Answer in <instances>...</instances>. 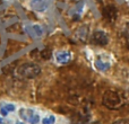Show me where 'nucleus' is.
Returning <instances> with one entry per match:
<instances>
[{"mask_svg": "<svg viewBox=\"0 0 129 124\" xmlns=\"http://www.w3.org/2000/svg\"><path fill=\"white\" fill-rule=\"evenodd\" d=\"M89 124H100L99 122H92V123H89Z\"/></svg>", "mask_w": 129, "mask_h": 124, "instance_id": "f3484780", "label": "nucleus"}, {"mask_svg": "<svg viewBox=\"0 0 129 124\" xmlns=\"http://www.w3.org/2000/svg\"><path fill=\"white\" fill-rule=\"evenodd\" d=\"M16 124H24V123H22V122H17Z\"/></svg>", "mask_w": 129, "mask_h": 124, "instance_id": "6ab92c4d", "label": "nucleus"}, {"mask_svg": "<svg viewBox=\"0 0 129 124\" xmlns=\"http://www.w3.org/2000/svg\"><path fill=\"white\" fill-rule=\"evenodd\" d=\"M102 104L109 109H118L122 104V100L117 91L109 89L103 94Z\"/></svg>", "mask_w": 129, "mask_h": 124, "instance_id": "f257e3e1", "label": "nucleus"}, {"mask_svg": "<svg viewBox=\"0 0 129 124\" xmlns=\"http://www.w3.org/2000/svg\"><path fill=\"white\" fill-rule=\"evenodd\" d=\"M31 7L36 11H44L49 7V0H32Z\"/></svg>", "mask_w": 129, "mask_h": 124, "instance_id": "0eeeda50", "label": "nucleus"}, {"mask_svg": "<svg viewBox=\"0 0 129 124\" xmlns=\"http://www.w3.org/2000/svg\"><path fill=\"white\" fill-rule=\"evenodd\" d=\"M19 116L23 118L24 121H27L31 124H38L40 121V116L38 113L33 111L31 108H20L19 109Z\"/></svg>", "mask_w": 129, "mask_h": 124, "instance_id": "7ed1b4c3", "label": "nucleus"}, {"mask_svg": "<svg viewBox=\"0 0 129 124\" xmlns=\"http://www.w3.org/2000/svg\"><path fill=\"white\" fill-rule=\"evenodd\" d=\"M110 66H111V63H110V62H105V61L101 60V59H98V60L95 61L96 69H99L100 71H107L108 69L110 68Z\"/></svg>", "mask_w": 129, "mask_h": 124, "instance_id": "1a4fd4ad", "label": "nucleus"}, {"mask_svg": "<svg viewBox=\"0 0 129 124\" xmlns=\"http://www.w3.org/2000/svg\"><path fill=\"white\" fill-rule=\"evenodd\" d=\"M1 107H2V108H5V109H6V111L8 112V113H9V112H13V111H15V106H14L13 104H5V105H2Z\"/></svg>", "mask_w": 129, "mask_h": 124, "instance_id": "f8f14e48", "label": "nucleus"}, {"mask_svg": "<svg viewBox=\"0 0 129 124\" xmlns=\"http://www.w3.org/2000/svg\"><path fill=\"white\" fill-rule=\"evenodd\" d=\"M18 75L24 78H35L40 75L41 68L35 63H25L20 66L17 70Z\"/></svg>", "mask_w": 129, "mask_h": 124, "instance_id": "f03ea898", "label": "nucleus"}, {"mask_svg": "<svg viewBox=\"0 0 129 124\" xmlns=\"http://www.w3.org/2000/svg\"><path fill=\"white\" fill-rule=\"evenodd\" d=\"M71 122H73V124H87L88 123V115L76 113L71 117Z\"/></svg>", "mask_w": 129, "mask_h": 124, "instance_id": "6e6552de", "label": "nucleus"}, {"mask_svg": "<svg viewBox=\"0 0 129 124\" xmlns=\"http://www.w3.org/2000/svg\"><path fill=\"white\" fill-rule=\"evenodd\" d=\"M125 36H126V41L129 46V22L126 24V29H125Z\"/></svg>", "mask_w": 129, "mask_h": 124, "instance_id": "ddd939ff", "label": "nucleus"}, {"mask_svg": "<svg viewBox=\"0 0 129 124\" xmlns=\"http://www.w3.org/2000/svg\"><path fill=\"white\" fill-rule=\"evenodd\" d=\"M51 55H52V52H51V50H50V49H44L42 51V58L45 59V60L50 59V58H51Z\"/></svg>", "mask_w": 129, "mask_h": 124, "instance_id": "9b49d317", "label": "nucleus"}, {"mask_svg": "<svg viewBox=\"0 0 129 124\" xmlns=\"http://www.w3.org/2000/svg\"><path fill=\"white\" fill-rule=\"evenodd\" d=\"M1 123H2V118L0 117V124H1Z\"/></svg>", "mask_w": 129, "mask_h": 124, "instance_id": "a211bd4d", "label": "nucleus"}, {"mask_svg": "<svg viewBox=\"0 0 129 124\" xmlns=\"http://www.w3.org/2000/svg\"><path fill=\"white\" fill-rule=\"evenodd\" d=\"M0 113H1V115L6 116L7 114H8V112H7V111H6V109H5V108H2V107H1V108H0Z\"/></svg>", "mask_w": 129, "mask_h": 124, "instance_id": "dca6fc26", "label": "nucleus"}, {"mask_svg": "<svg viewBox=\"0 0 129 124\" xmlns=\"http://www.w3.org/2000/svg\"><path fill=\"white\" fill-rule=\"evenodd\" d=\"M71 58H73V55H71V53L68 51H60L56 54V61L58 62L59 64L69 63V62L71 61Z\"/></svg>", "mask_w": 129, "mask_h": 124, "instance_id": "423d86ee", "label": "nucleus"}, {"mask_svg": "<svg viewBox=\"0 0 129 124\" xmlns=\"http://www.w3.org/2000/svg\"><path fill=\"white\" fill-rule=\"evenodd\" d=\"M113 124H129V120H127V118H119V120L114 121Z\"/></svg>", "mask_w": 129, "mask_h": 124, "instance_id": "4468645a", "label": "nucleus"}, {"mask_svg": "<svg viewBox=\"0 0 129 124\" xmlns=\"http://www.w3.org/2000/svg\"><path fill=\"white\" fill-rule=\"evenodd\" d=\"M102 15L104 16L105 19H108L110 23H113L117 18V9L114 8V6H107L103 9Z\"/></svg>", "mask_w": 129, "mask_h": 124, "instance_id": "39448f33", "label": "nucleus"}, {"mask_svg": "<svg viewBox=\"0 0 129 124\" xmlns=\"http://www.w3.org/2000/svg\"><path fill=\"white\" fill-rule=\"evenodd\" d=\"M33 28L36 31V34H38V35H41V34H42V32H41V27H40V26H38V25H36V26H34Z\"/></svg>", "mask_w": 129, "mask_h": 124, "instance_id": "2eb2a0df", "label": "nucleus"}, {"mask_svg": "<svg viewBox=\"0 0 129 124\" xmlns=\"http://www.w3.org/2000/svg\"><path fill=\"white\" fill-rule=\"evenodd\" d=\"M92 42L96 45H100V46H104L109 43V37H108L107 33L101 29H98L93 33L92 35Z\"/></svg>", "mask_w": 129, "mask_h": 124, "instance_id": "20e7f679", "label": "nucleus"}, {"mask_svg": "<svg viewBox=\"0 0 129 124\" xmlns=\"http://www.w3.org/2000/svg\"><path fill=\"white\" fill-rule=\"evenodd\" d=\"M56 122V118H54L53 115H50V116H47L42 120V123L43 124H54Z\"/></svg>", "mask_w": 129, "mask_h": 124, "instance_id": "9d476101", "label": "nucleus"}]
</instances>
